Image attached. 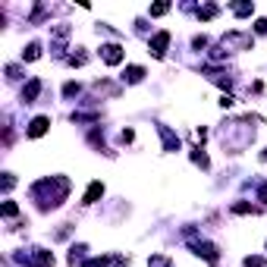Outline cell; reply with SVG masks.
Returning <instances> with one entry per match:
<instances>
[{"instance_id":"obj_1","label":"cell","mask_w":267,"mask_h":267,"mask_svg":"<svg viewBox=\"0 0 267 267\" xmlns=\"http://www.w3.org/2000/svg\"><path fill=\"white\" fill-rule=\"evenodd\" d=\"M101 57H104V63L117 66V63H123V48L120 44H107V48H101Z\"/></svg>"},{"instance_id":"obj_2","label":"cell","mask_w":267,"mask_h":267,"mask_svg":"<svg viewBox=\"0 0 267 267\" xmlns=\"http://www.w3.org/2000/svg\"><path fill=\"white\" fill-rule=\"evenodd\" d=\"M48 126H51L48 117H35V120L29 123V138H41L44 132H48Z\"/></svg>"},{"instance_id":"obj_3","label":"cell","mask_w":267,"mask_h":267,"mask_svg":"<svg viewBox=\"0 0 267 267\" xmlns=\"http://www.w3.org/2000/svg\"><path fill=\"white\" fill-rule=\"evenodd\" d=\"M32 267H54V254L44 251V248H35L32 251Z\"/></svg>"},{"instance_id":"obj_4","label":"cell","mask_w":267,"mask_h":267,"mask_svg":"<svg viewBox=\"0 0 267 267\" xmlns=\"http://www.w3.org/2000/svg\"><path fill=\"white\" fill-rule=\"evenodd\" d=\"M167 44H170V32H160V35H154V41H151V54H154V57H164Z\"/></svg>"},{"instance_id":"obj_5","label":"cell","mask_w":267,"mask_h":267,"mask_svg":"<svg viewBox=\"0 0 267 267\" xmlns=\"http://www.w3.org/2000/svg\"><path fill=\"white\" fill-rule=\"evenodd\" d=\"M195 254H201L211 264H217V245H211V242H195Z\"/></svg>"},{"instance_id":"obj_6","label":"cell","mask_w":267,"mask_h":267,"mask_svg":"<svg viewBox=\"0 0 267 267\" xmlns=\"http://www.w3.org/2000/svg\"><path fill=\"white\" fill-rule=\"evenodd\" d=\"M157 132H160V138H164V148H167V151H179V138L173 135L167 126H157Z\"/></svg>"},{"instance_id":"obj_7","label":"cell","mask_w":267,"mask_h":267,"mask_svg":"<svg viewBox=\"0 0 267 267\" xmlns=\"http://www.w3.org/2000/svg\"><path fill=\"white\" fill-rule=\"evenodd\" d=\"M38 91H41V82H38V79H32V82L26 85V91H22V101H26V104H32L35 98H38Z\"/></svg>"},{"instance_id":"obj_8","label":"cell","mask_w":267,"mask_h":267,"mask_svg":"<svg viewBox=\"0 0 267 267\" xmlns=\"http://www.w3.org/2000/svg\"><path fill=\"white\" fill-rule=\"evenodd\" d=\"M101 195H104V185H101V182H91V185H88V192H85V204H95Z\"/></svg>"},{"instance_id":"obj_9","label":"cell","mask_w":267,"mask_h":267,"mask_svg":"<svg viewBox=\"0 0 267 267\" xmlns=\"http://www.w3.org/2000/svg\"><path fill=\"white\" fill-rule=\"evenodd\" d=\"M142 76H145V69H142V66H129V69L123 73L126 82H142Z\"/></svg>"},{"instance_id":"obj_10","label":"cell","mask_w":267,"mask_h":267,"mask_svg":"<svg viewBox=\"0 0 267 267\" xmlns=\"http://www.w3.org/2000/svg\"><path fill=\"white\" fill-rule=\"evenodd\" d=\"M38 57H41V44H29V48L26 51H22V60H38Z\"/></svg>"},{"instance_id":"obj_11","label":"cell","mask_w":267,"mask_h":267,"mask_svg":"<svg viewBox=\"0 0 267 267\" xmlns=\"http://www.w3.org/2000/svg\"><path fill=\"white\" fill-rule=\"evenodd\" d=\"M233 13H236V16H251V13H254V4H236Z\"/></svg>"},{"instance_id":"obj_12","label":"cell","mask_w":267,"mask_h":267,"mask_svg":"<svg viewBox=\"0 0 267 267\" xmlns=\"http://www.w3.org/2000/svg\"><path fill=\"white\" fill-rule=\"evenodd\" d=\"M167 10H170V4H154V7H151V16H164Z\"/></svg>"},{"instance_id":"obj_13","label":"cell","mask_w":267,"mask_h":267,"mask_svg":"<svg viewBox=\"0 0 267 267\" xmlns=\"http://www.w3.org/2000/svg\"><path fill=\"white\" fill-rule=\"evenodd\" d=\"M233 211H236V214H258L251 204H233Z\"/></svg>"},{"instance_id":"obj_14","label":"cell","mask_w":267,"mask_h":267,"mask_svg":"<svg viewBox=\"0 0 267 267\" xmlns=\"http://www.w3.org/2000/svg\"><path fill=\"white\" fill-rule=\"evenodd\" d=\"M16 214H19V207H16L13 201H7V204H4V217H16Z\"/></svg>"},{"instance_id":"obj_15","label":"cell","mask_w":267,"mask_h":267,"mask_svg":"<svg viewBox=\"0 0 267 267\" xmlns=\"http://www.w3.org/2000/svg\"><path fill=\"white\" fill-rule=\"evenodd\" d=\"M82 267H107V258H91V261H85Z\"/></svg>"},{"instance_id":"obj_16","label":"cell","mask_w":267,"mask_h":267,"mask_svg":"<svg viewBox=\"0 0 267 267\" xmlns=\"http://www.w3.org/2000/svg\"><path fill=\"white\" fill-rule=\"evenodd\" d=\"M192 160H195V164H201V167H207V154H201V148L192 154Z\"/></svg>"},{"instance_id":"obj_17","label":"cell","mask_w":267,"mask_h":267,"mask_svg":"<svg viewBox=\"0 0 267 267\" xmlns=\"http://www.w3.org/2000/svg\"><path fill=\"white\" fill-rule=\"evenodd\" d=\"M214 13H217V7H201V10H198V16H201V19H211Z\"/></svg>"},{"instance_id":"obj_18","label":"cell","mask_w":267,"mask_h":267,"mask_svg":"<svg viewBox=\"0 0 267 267\" xmlns=\"http://www.w3.org/2000/svg\"><path fill=\"white\" fill-rule=\"evenodd\" d=\"M151 267H170V261L164 258V254H157V258H151Z\"/></svg>"},{"instance_id":"obj_19","label":"cell","mask_w":267,"mask_h":267,"mask_svg":"<svg viewBox=\"0 0 267 267\" xmlns=\"http://www.w3.org/2000/svg\"><path fill=\"white\" fill-rule=\"evenodd\" d=\"M63 95H66V98H73V95H79V85H76V82H69V85L63 88Z\"/></svg>"},{"instance_id":"obj_20","label":"cell","mask_w":267,"mask_h":267,"mask_svg":"<svg viewBox=\"0 0 267 267\" xmlns=\"http://www.w3.org/2000/svg\"><path fill=\"white\" fill-rule=\"evenodd\" d=\"M242 267H264V258H245Z\"/></svg>"},{"instance_id":"obj_21","label":"cell","mask_w":267,"mask_h":267,"mask_svg":"<svg viewBox=\"0 0 267 267\" xmlns=\"http://www.w3.org/2000/svg\"><path fill=\"white\" fill-rule=\"evenodd\" d=\"M233 104H236L233 95H223V98H220V107H233Z\"/></svg>"},{"instance_id":"obj_22","label":"cell","mask_w":267,"mask_h":267,"mask_svg":"<svg viewBox=\"0 0 267 267\" xmlns=\"http://www.w3.org/2000/svg\"><path fill=\"white\" fill-rule=\"evenodd\" d=\"M13 182H16V179H13V176L7 173V176H4V192H10V189H13Z\"/></svg>"},{"instance_id":"obj_23","label":"cell","mask_w":267,"mask_h":267,"mask_svg":"<svg viewBox=\"0 0 267 267\" xmlns=\"http://www.w3.org/2000/svg\"><path fill=\"white\" fill-rule=\"evenodd\" d=\"M254 29H258L261 35H267V19H258V22H254Z\"/></svg>"},{"instance_id":"obj_24","label":"cell","mask_w":267,"mask_h":267,"mask_svg":"<svg viewBox=\"0 0 267 267\" xmlns=\"http://www.w3.org/2000/svg\"><path fill=\"white\" fill-rule=\"evenodd\" d=\"M258 198H261V201L267 204V185H261V189H258Z\"/></svg>"},{"instance_id":"obj_25","label":"cell","mask_w":267,"mask_h":267,"mask_svg":"<svg viewBox=\"0 0 267 267\" xmlns=\"http://www.w3.org/2000/svg\"><path fill=\"white\" fill-rule=\"evenodd\" d=\"M261 157H264V160H267V151H264V154H261Z\"/></svg>"}]
</instances>
